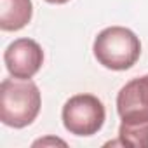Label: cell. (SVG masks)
Masks as SVG:
<instances>
[{"mask_svg": "<svg viewBox=\"0 0 148 148\" xmlns=\"http://www.w3.org/2000/svg\"><path fill=\"white\" fill-rule=\"evenodd\" d=\"M119 143L124 146L148 148V120H122Z\"/></svg>", "mask_w": 148, "mask_h": 148, "instance_id": "cell-7", "label": "cell"}, {"mask_svg": "<svg viewBox=\"0 0 148 148\" xmlns=\"http://www.w3.org/2000/svg\"><path fill=\"white\" fill-rule=\"evenodd\" d=\"M45 2H49V4H58V5H61V4H66V2H70V0H45Z\"/></svg>", "mask_w": 148, "mask_h": 148, "instance_id": "cell-9", "label": "cell"}, {"mask_svg": "<svg viewBox=\"0 0 148 148\" xmlns=\"http://www.w3.org/2000/svg\"><path fill=\"white\" fill-rule=\"evenodd\" d=\"M42 106L40 91L35 82L5 79L0 84V120L14 129L30 125Z\"/></svg>", "mask_w": 148, "mask_h": 148, "instance_id": "cell-1", "label": "cell"}, {"mask_svg": "<svg viewBox=\"0 0 148 148\" xmlns=\"http://www.w3.org/2000/svg\"><path fill=\"white\" fill-rule=\"evenodd\" d=\"M122 120H148V75L127 82L117 96Z\"/></svg>", "mask_w": 148, "mask_h": 148, "instance_id": "cell-5", "label": "cell"}, {"mask_svg": "<svg viewBox=\"0 0 148 148\" xmlns=\"http://www.w3.org/2000/svg\"><path fill=\"white\" fill-rule=\"evenodd\" d=\"M105 106L94 94H75L71 96L61 112L63 125L70 134L92 136L105 124Z\"/></svg>", "mask_w": 148, "mask_h": 148, "instance_id": "cell-3", "label": "cell"}, {"mask_svg": "<svg viewBox=\"0 0 148 148\" xmlns=\"http://www.w3.org/2000/svg\"><path fill=\"white\" fill-rule=\"evenodd\" d=\"M94 58L108 70H129L141 54V42L134 32L124 26H110L94 38Z\"/></svg>", "mask_w": 148, "mask_h": 148, "instance_id": "cell-2", "label": "cell"}, {"mask_svg": "<svg viewBox=\"0 0 148 148\" xmlns=\"http://www.w3.org/2000/svg\"><path fill=\"white\" fill-rule=\"evenodd\" d=\"M4 63L11 77L28 80L42 68L44 51L32 38H18L7 45L4 52Z\"/></svg>", "mask_w": 148, "mask_h": 148, "instance_id": "cell-4", "label": "cell"}, {"mask_svg": "<svg viewBox=\"0 0 148 148\" xmlns=\"http://www.w3.org/2000/svg\"><path fill=\"white\" fill-rule=\"evenodd\" d=\"M33 14L32 0H0V28L4 32L23 30Z\"/></svg>", "mask_w": 148, "mask_h": 148, "instance_id": "cell-6", "label": "cell"}, {"mask_svg": "<svg viewBox=\"0 0 148 148\" xmlns=\"http://www.w3.org/2000/svg\"><path fill=\"white\" fill-rule=\"evenodd\" d=\"M45 146V145H61V146H66V143L59 138H44V139H38L33 143V146Z\"/></svg>", "mask_w": 148, "mask_h": 148, "instance_id": "cell-8", "label": "cell"}]
</instances>
